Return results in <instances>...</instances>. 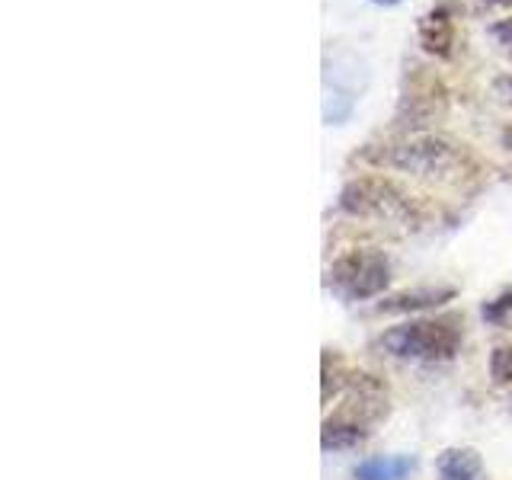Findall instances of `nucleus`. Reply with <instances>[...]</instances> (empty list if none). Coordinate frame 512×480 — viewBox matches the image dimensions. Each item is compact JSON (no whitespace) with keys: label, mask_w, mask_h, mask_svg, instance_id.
Segmentation results:
<instances>
[{"label":"nucleus","mask_w":512,"mask_h":480,"mask_svg":"<svg viewBox=\"0 0 512 480\" xmlns=\"http://www.w3.org/2000/svg\"><path fill=\"white\" fill-rule=\"evenodd\" d=\"M458 343H461V330L455 327V317L407 320V324L391 327L381 336L384 352H391L394 359H410V362H445L455 356Z\"/></svg>","instance_id":"f257e3e1"},{"label":"nucleus","mask_w":512,"mask_h":480,"mask_svg":"<svg viewBox=\"0 0 512 480\" xmlns=\"http://www.w3.org/2000/svg\"><path fill=\"white\" fill-rule=\"evenodd\" d=\"M340 208L352 218H413V202L407 199V192L391 180H384V176H359V180L346 183L340 192Z\"/></svg>","instance_id":"f03ea898"},{"label":"nucleus","mask_w":512,"mask_h":480,"mask_svg":"<svg viewBox=\"0 0 512 480\" xmlns=\"http://www.w3.org/2000/svg\"><path fill=\"white\" fill-rule=\"evenodd\" d=\"M391 282V266L378 250H349L330 266V285L352 301L381 295Z\"/></svg>","instance_id":"7ed1b4c3"},{"label":"nucleus","mask_w":512,"mask_h":480,"mask_svg":"<svg viewBox=\"0 0 512 480\" xmlns=\"http://www.w3.org/2000/svg\"><path fill=\"white\" fill-rule=\"evenodd\" d=\"M388 167L400 173H413V176H448L458 164L461 154L455 144H448L445 138L436 135H413L407 141L394 144L388 151Z\"/></svg>","instance_id":"20e7f679"},{"label":"nucleus","mask_w":512,"mask_h":480,"mask_svg":"<svg viewBox=\"0 0 512 480\" xmlns=\"http://www.w3.org/2000/svg\"><path fill=\"white\" fill-rule=\"evenodd\" d=\"M442 109H445V93H442V87L436 84V80L426 77L423 90L413 87L404 96V103H400V122L410 119L407 125H426L436 116H442Z\"/></svg>","instance_id":"39448f33"},{"label":"nucleus","mask_w":512,"mask_h":480,"mask_svg":"<svg viewBox=\"0 0 512 480\" xmlns=\"http://www.w3.org/2000/svg\"><path fill=\"white\" fill-rule=\"evenodd\" d=\"M416 32H420V45L426 48L429 55L436 58H448L452 55V45H455V26H452V16H448V10H429L426 16H420V26H416Z\"/></svg>","instance_id":"423d86ee"},{"label":"nucleus","mask_w":512,"mask_h":480,"mask_svg":"<svg viewBox=\"0 0 512 480\" xmlns=\"http://www.w3.org/2000/svg\"><path fill=\"white\" fill-rule=\"evenodd\" d=\"M455 298L452 288H413V292H397L388 295L375 304L378 314H413V311H426V308H436V304Z\"/></svg>","instance_id":"0eeeda50"},{"label":"nucleus","mask_w":512,"mask_h":480,"mask_svg":"<svg viewBox=\"0 0 512 480\" xmlns=\"http://www.w3.org/2000/svg\"><path fill=\"white\" fill-rule=\"evenodd\" d=\"M442 480H480L484 477V461L474 448H448L436 461Z\"/></svg>","instance_id":"6e6552de"},{"label":"nucleus","mask_w":512,"mask_h":480,"mask_svg":"<svg viewBox=\"0 0 512 480\" xmlns=\"http://www.w3.org/2000/svg\"><path fill=\"white\" fill-rule=\"evenodd\" d=\"M368 429L362 423H352L346 416H333V420L324 423L320 429V445L327 448V452H343V448H356L359 442H365Z\"/></svg>","instance_id":"1a4fd4ad"},{"label":"nucleus","mask_w":512,"mask_h":480,"mask_svg":"<svg viewBox=\"0 0 512 480\" xmlns=\"http://www.w3.org/2000/svg\"><path fill=\"white\" fill-rule=\"evenodd\" d=\"M413 471V461L404 455H378L365 458L356 468V480H407Z\"/></svg>","instance_id":"9d476101"},{"label":"nucleus","mask_w":512,"mask_h":480,"mask_svg":"<svg viewBox=\"0 0 512 480\" xmlns=\"http://www.w3.org/2000/svg\"><path fill=\"white\" fill-rule=\"evenodd\" d=\"M490 378L496 388L512 394V346H496L490 352Z\"/></svg>","instance_id":"9b49d317"},{"label":"nucleus","mask_w":512,"mask_h":480,"mask_svg":"<svg viewBox=\"0 0 512 480\" xmlns=\"http://www.w3.org/2000/svg\"><path fill=\"white\" fill-rule=\"evenodd\" d=\"M484 317L493 320V324H509V320H512V292H506L496 301L484 304Z\"/></svg>","instance_id":"f8f14e48"},{"label":"nucleus","mask_w":512,"mask_h":480,"mask_svg":"<svg viewBox=\"0 0 512 480\" xmlns=\"http://www.w3.org/2000/svg\"><path fill=\"white\" fill-rule=\"evenodd\" d=\"M490 93L496 96V103H500V106L512 109V74H500V77H493Z\"/></svg>","instance_id":"ddd939ff"},{"label":"nucleus","mask_w":512,"mask_h":480,"mask_svg":"<svg viewBox=\"0 0 512 480\" xmlns=\"http://www.w3.org/2000/svg\"><path fill=\"white\" fill-rule=\"evenodd\" d=\"M490 36H493V42L500 45L503 52L512 58V16H509V20L493 23V26H490Z\"/></svg>","instance_id":"4468645a"},{"label":"nucleus","mask_w":512,"mask_h":480,"mask_svg":"<svg viewBox=\"0 0 512 480\" xmlns=\"http://www.w3.org/2000/svg\"><path fill=\"white\" fill-rule=\"evenodd\" d=\"M484 4H490V7H509L512 10V0H484Z\"/></svg>","instance_id":"2eb2a0df"},{"label":"nucleus","mask_w":512,"mask_h":480,"mask_svg":"<svg viewBox=\"0 0 512 480\" xmlns=\"http://www.w3.org/2000/svg\"><path fill=\"white\" fill-rule=\"evenodd\" d=\"M372 4H378V7H394V4H400V0H372Z\"/></svg>","instance_id":"dca6fc26"}]
</instances>
